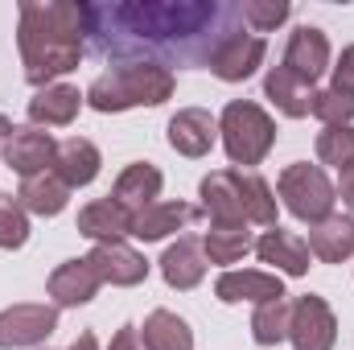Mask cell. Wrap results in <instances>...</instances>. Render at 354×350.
<instances>
[{
    "instance_id": "14",
    "label": "cell",
    "mask_w": 354,
    "mask_h": 350,
    "mask_svg": "<svg viewBox=\"0 0 354 350\" xmlns=\"http://www.w3.org/2000/svg\"><path fill=\"white\" fill-rule=\"evenodd\" d=\"M252 252L264 264H272L276 272H284V276H305V272H309V260H313L309 243H305L301 235H292V231H280V227L264 231Z\"/></svg>"
},
{
    "instance_id": "17",
    "label": "cell",
    "mask_w": 354,
    "mask_h": 350,
    "mask_svg": "<svg viewBox=\"0 0 354 350\" xmlns=\"http://www.w3.org/2000/svg\"><path fill=\"white\" fill-rule=\"evenodd\" d=\"M79 235H87L95 243H111L132 235V210H124L115 198H95L79 210Z\"/></svg>"
},
{
    "instance_id": "38",
    "label": "cell",
    "mask_w": 354,
    "mask_h": 350,
    "mask_svg": "<svg viewBox=\"0 0 354 350\" xmlns=\"http://www.w3.org/2000/svg\"><path fill=\"white\" fill-rule=\"evenodd\" d=\"M8 132H12V124H8V116H0V153H4V140H8Z\"/></svg>"
},
{
    "instance_id": "10",
    "label": "cell",
    "mask_w": 354,
    "mask_h": 350,
    "mask_svg": "<svg viewBox=\"0 0 354 350\" xmlns=\"http://www.w3.org/2000/svg\"><path fill=\"white\" fill-rule=\"evenodd\" d=\"M202 210L210 214V227H248L243 194H239V169H214L198 185Z\"/></svg>"
},
{
    "instance_id": "11",
    "label": "cell",
    "mask_w": 354,
    "mask_h": 350,
    "mask_svg": "<svg viewBox=\"0 0 354 350\" xmlns=\"http://www.w3.org/2000/svg\"><path fill=\"white\" fill-rule=\"evenodd\" d=\"M268 46L260 33H248V29H239L235 37H227L223 46H218V54L210 58V71L223 79V83H243V79H252L256 75V66L264 62Z\"/></svg>"
},
{
    "instance_id": "6",
    "label": "cell",
    "mask_w": 354,
    "mask_h": 350,
    "mask_svg": "<svg viewBox=\"0 0 354 350\" xmlns=\"http://www.w3.org/2000/svg\"><path fill=\"white\" fill-rule=\"evenodd\" d=\"M288 338L297 350H334L338 342V322L334 309L326 305V297H297L292 301V322H288Z\"/></svg>"
},
{
    "instance_id": "37",
    "label": "cell",
    "mask_w": 354,
    "mask_h": 350,
    "mask_svg": "<svg viewBox=\"0 0 354 350\" xmlns=\"http://www.w3.org/2000/svg\"><path fill=\"white\" fill-rule=\"evenodd\" d=\"M71 350H99V342H95V334L87 330V334H79V338H75V347H71Z\"/></svg>"
},
{
    "instance_id": "9",
    "label": "cell",
    "mask_w": 354,
    "mask_h": 350,
    "mask_svg": "<svg viewBox=\"0 0 354 350\" xmlns=\"http://www.w3.org/2000/svg\"><path fill=\"white\" fill-rule=\"evenodd\" d=\"M4 165L17 169L21 177H37L46 169H54V157H58V140L41 128H12L8 140H4Z\"/></svg>"
},
{
    "instance_id": "20",
    "label": "cell",
    "mask_w": 354,
    "mask_h": 350,
    "mask_svg": "<svg viewBox=\"0 0 354 350\" xmlns=\"http://www.w3.org/2000/svg\"><path fill=\"white\" fill-rule=\"evenodd\" d=\"M161 276H165L169 288H181V293L198 288L202 276H206V252H202V243L185 235V239H177L174 248H165V256H161Z\"/></svg>"
},
{
    "instance_id": "29",
    "label": "cell",
    "mask_w": 354,
    "mask_h": 350,
    "mask_svg": "<svg viewBox=\"0 0 354 350\" xmlns=\"http://www.w3.org/2000/svg\"><path fill=\"white\" fill-rule=\"evenodd\" d=\"M239 194H243V214L248 223H260V227H280L276 223V194L260 174H243L239 169Z\"/></svg>"
},
{
    "instance_id": "5",
    "label": "cell",
    "mask_w": 354,
    "mask_h": 350,
    "mask_svg": "<svg viewBox=\"0 0 354 350\" xmlns=\"http://www.w3.org/2000/svg\"><path fill=\"white\" fill-rule=\"evenodd\" d=\"M280 198L288 206V214H297L301 223H322L334 214V202H338V190L330 185L326 169L309 165V161H297L280 174Z\"/></svg>"
},
{
    "instance_id": "35",
    "label": "cell",
    "mask_w": 354,
    "mask_h": 350,
    "mask_svg": "<svg viewBox=\"0 0 354 350\" xmlns=\"http://www.w3.org/2000/svg\"><path fill=\"white\" fill-rule=\"evenodd\" d=\"M107 350H140V330L136 326H120Z\"/></svg>"
},
{
    "instance_id": "36",
    "label": "cell",
    "mask_w": 354,
    "mask_h": 350,
    "mask_svg": "<svg viewBox=\"0 0 354 350\" xmlns=\"http://www.w3.org/2000/svg\"><path fill=\"white\" fill-rule=\"evenodd\" d=\"M338 194H342V202L354 210V165L342 169V177H338Z\"/></svg>"
},
{
    "instance_id": "23",
    "label": "cell",
    "mask_w": 354,
    "mask_h": 350,
    "mask_svg": "<svg viewBox=\"0 0 354 350\" xmlns=\"http://www.w3.org/2000/svg\"><path fill=\"white\" fill-rule=\"evenodd\" d=\"M194 214H198V210H194L189 202H153V206H145L140 214H132V235H136L140 243H157V239L181 231Z\"/></svg>"
},
{
    "instance_id": "16",
    "label": "cell",
    "mask_w": 354,
    "mask_h": 350,
    "mask_svg": "<svg viewBox=\"0 0 354 350\" xmlns=\"http://www.w3.org/2000/svg\"><path fill=\"white\" fill-rule=\"evenodd\" d=\"M99 284H103V276L95 272V264L87 256L58 264L50 272V297H54V305H87L91 297L99 293Z\"/></svg>"
},
{
    "instance_id": "21",
    "label": "cell",
    "mask_w": 354,
    "mask_h": 350,
    "mask_svg": "<svg viewBox=\"0 0 354 350\" xmlns=\"http://www.w3.org/2000/svg\"><path fill=\"white\" fill-rule=\"evenodd\" d=\"M161 169L157 165H149V161H136V165H128L124 174L115 177V190H111V198L124 206V210H132V214H140L145 206H153L157 198H161Z\"/></svg>"
},
{
    "instance_id": "25",
    "label": "cell",
    "mask_w": 354,
    "mask_h": 350,
    "mask_svg": "<svg viewBox=\"0 0 354 350\" xmlns=\"http://www.w3.org/2000/svg\"><path fill=\"white\" fill-rule=\"evenodd\" d=\"M140 338H145V350H194V330L169 309H153L145 317Z\"/></svg>"
},
{
    "instance_id": "30",
    "label": "cell",
    "mask_w": 354,
    "mask_h": 350,
    "mask_svg": "<svg viewBox=\"0 0 354 350\" xmlns=\"http://www.w3.org/2000/svg\"><path fill=\"white\" fill-rule=\"evenodd\" d=\"M309 116H317L326 128L351 124L354 120V91H338V87L313 91V95H309Z\"/></svg>"
},
{
    "instance_id": "19",
    "label": "cell",
    "mask_w": 354,
    "mask_h": 350,
    "mask_svg": "<svg viewBox=\"0 0 354 350\" xmlns=\"http://www.w3.org/2000/svg\"><path fill=\"white\" fill-rule=\"evenodd\" d=\"M83 103L87 99L79 95V87L54 83V87H41L29 99V120L33 124H46V128H66V124H75V116H79Z\"/></svg>"
},
{
    "instance_id": "31",
    "label": "cell",
    "mask_w": 354,
    "mask_h": 350,
    "mask_svg": "<svg viewBox=\"0 0 354 350\" xmlns=\"http://www.w3.org/2000/svg\"><path fill=\"white\" fill-rule=\"evenodd\" d=\"M317 157L322 165H334L338 174L354 165V124H342V128H322L317 136Z\"/></svg>"
},
{
    "instance_id": "32",
    "label": "cell",
    "mask_w": 354,
    "mask_h": 350,
    "mask_svg": "<svg viewBox=\"0 0 354 350\" xmlns=\"http://www.w3.org/2000/svg\"><path fill=\"white\" fill-rule=\"evenodd\" d=\"M25 239H29V210L12 194H0V248L12 252Z\"/></svg>"
},
{
    "instance_id": "27",
    "label": "cell",
    "mask_w": 354,
    "mask_h": 350,
    "mask_svg": "<svg viewBox=\"0 0 354 350\" xmlns=\"http://www.w3.org/2000/svg\"><path fill=\"white\" fill-rule=\"evenodd\" d=\"M252 248H256V239H252L248 227H210L202 235L206 264H239Z\"/></svg>"
},
{
    "instance_id": "24",
    "label": "cell",
    "mask_w": 354,
    "mask_h": 350,
    "mask_svg": "<svg viewBox=\"0 0 354 350\" xmlns=\"http://www.w3.org/2000/svg\"><path fill=\"white\" fill-rule=\"evenodd\" d=\"M99 165H103V157H99V149L91 145L87 136H71V140H62V145H58V157H54V174L62 177L71 190H79V185H91V181L99 177Z\"/></svg>"
},
{
    "instance_id": "28",
    "label": "cell",
    "mask_w": 354,
    "mask_h": 350,
    "mask_svg": "<svg viewBox=\"0 0 354 350\" xmlns=\"http://www.w3.org/2000/svg\"><path fill=\"white\" fill-rule=\"evenodd\" d=\"M288 322H292V301L288 297H276V301H264L256 305L252 313V338L260 347H276L288 338Z\"/></svg>"
},
{
    "instance_id": "13",
    "label": "cell",
    "mask_w": 354,
    "mask_h": 350,
    "mask_svg": "<svg viewBox=\"0 0 354 350\" xmlns=\"http://www.w3.org/2000/svg\"><path fill=\"white\" fill-rule=\"evenodd\" d=\"M218 140V120L202 107H181L169 120V145L181 157H206Z\"/></svg>"
},
{
    "instance_id": "33",
    "label": "cell",
    "mask_w": 354,
    "mask_h": 350,
    "mask_svg": "<svg viewBox=\"0 0 354 350\" xmlns=\"http://www.w3.org/2000/svg\"><path fill=\"white\" fill-rule=\"evenodd\" d=\"M239 12H243V25H252L256 33H268L280 21H288V4L284 0H243Z\"/></svg>"
},
{
    "instance_id": "7",
    "label": "cell",
    "mask_w": 354,
    "mask_h": 350,
    "mask_svg": "<svg viewBox=\"0 0 354 350\" xmlns=\"http://www.w3.org/2000/svg\"><path fill=\"white\" fill-rule=\"evenodd\" d=\"M58 330V305H8L0 313V350L41 347Z\"/></svg>"
},
{
    "instance_id": "1",
    "label": "cell",
    "mask_w": 354,
    "mask_h": 350,
    "mask_svg": "<svg viewBox=\"0 0 354 350\" xmlns=\"http://www.w3.org/2000/svg\"><path fill=\"white\" fill-rule=\"evenodd\" d=\"M243 25L231 0H111L87 4V37L99 58L153 66H210Z\"/></svg>"
},
{
    "instance_id": "18",
    "label": "cell",
    "mask_w": 354,
    "mask_h": 350,
    "mask_svg": "<svg viewBox=\"0 0 354 350\" xmlns=\"http://www.w3.org/2000/svg\"><path fill=\"white\" fill-rule=\"evenodd\" d=\"M309 252L322 264H342L354 256V219L351 214H330L309 227Z\"/></svg>"
},
{
    "instance_id": "12",
    "label": "cell",
    "mask_w": 354,
    "mask_h": 350,
    "mask_svg": "<svg viewBox=\"0 0 354 350\" xmlns=\"http://www.w3.org/2000/svg\"><path fill=\"white\" fill-rule=\"evenodd\" d=\"M87 260L95 264V272L103 276V284H115V288H132V284H140V280L149 276V260H145L136 248H128L124 239L95 243Z\"/></svg>"
},
{
    "instance_id": "26",
    "label": "cell",
    "mask_w": 354,
    "mask_h": 350,
    "mask_svg": "<svg viewBox=\"0 0 354 350\" xmlns=\"http://www.w3.org/2000/svg\"><path fill=\"white\" fill-rule=\"evenodd\" d=\"M264 95L284 111V116L301 120V116H309V95H313V87H305L301 79H292L284 66H272L264 75Z\"/></svg>"
},
{
    "instance_id": "4",
    "label": "cell",
    "mask_w": 354,
    "mask_h": 350,
    "mask_svg": "<svg viewBox=\"0 0 354 350\" xmlns=\"http://www.w3.org/2000/svg\"><path fill=\"white\" fill-rule=\"evenodd\" d=\"M218 136H223L231 165H260L276 145V124L260 103L231 99L218 116Z\"/></svg>"
},
{
    "instance_id": "22",
    "label": "cell",
    "mask_w": 354,
    "mask_h": 350,
    "mask_svg": "<svg viewBox=\"0 0 354 350\" xmlns=\"http://www.w3.org/2000/svg\"><path fill=\"white\" fill-rule=\"evenodd\" d=\"M17 202H21L29 214L54 219V214H62V210H66V202H71V185L54 174V169H46V174H37V177H21Z\"/></svg>"
},
{
    "instance_id": "8",
    "label": "cell",
    "mask_w": 354,
    "mask_h": 350,
    "mask_svg": "<svg viewBox=\"0 0 354 350\" xmlns=\"http://www.w3.org/2000/svg\"><path fill=\"white\" fill-rule=\"evenodd\" d=\"M292 79H301L305 87H313L326 71H330V42L317 25H301L292 29L288 46H284V62H280Z\"/></svg>"
},
{
    "instance_id": "3",
    "label": "cell",
    "mask_w": 354,
    "mask_h": 350,
    "mask_svg": "<svg viewBox=\"0 0 354 350\" xmlns=\"http://www.w3.org/2000/svg\"><path fill=\"white\" fill-rule=\"evenodd\" d=\"M174 71L153 66V62H124V66H111L107 75H99L83 91V99L95 111L111 116V111H128V107H157L174 95Z\"/></svg>"
},
{
    "instance_id": "2",
    "label": "cell",
    "mask_w": 354,
    "mask_h": 350,
    "mask_svg": "<svg viewBox=\"0 0 354 350\" xmlns=\"http://www.w3.org/2000/svg\"><path fill=\"white\" fill-rule=\"evenodd\" d=\"M87 37V4L75 0H25L17 46L25 62V79L33 87H54L58 75L75 71Z\"/></svg>"
},
{
    "instance_id": "15",
    "label": "cell",
    "mask_w": 354,
    "mask_h": 350,
    "mask_svg": "<svg viewBox=\"0 0 354 350\" xmlns=\"http://www.w3.org/2000/svg\"><path fill=\"white\" fill-rule=\"evenodd\" d=\"M214 293H218V301H227V305H239V301H256V305H264V301H276V297H284V284H280V276H272V272H256V268H243V272H223L218 280H214Z\"/></svg>"
},
{
    "instance_id": "34",
    "label": "cell",
    "mask_w": 354,
    "mask_h": 350,
    "mask_svg": "<svg viewBox=\"0 0 354 350\" xmlns=\"http://www.w3.org/2000/svg\"><path fill=\"white\" fill-rule=\"evenodd\" d=\"M330 71H334V87L338 91H354V46H346L338 54V66H330Z\"/></svg>"
}]
</instances>
